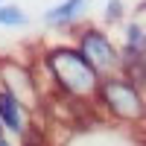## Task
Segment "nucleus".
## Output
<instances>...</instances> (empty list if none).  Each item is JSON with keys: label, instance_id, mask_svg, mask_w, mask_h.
<instances>
[{"label": "nucleus", "instance_id": "obj_1", "mask_svg": "<svg viewBox=\"0 0 146 146\" xmlns=\"http://www.w3.org/2000/svg\"><path fill=\"white\" fill-rule=\"evenodd\" d=\"M41 64L47 70L53 96L73 102H94L100 94L102 76L96 73L88 58L79 53L76 44H56L41 53Z\"/></svg>", "mask_w": 146, "mask_h": 146}, {"label": "nucleus", "instance_id": "obj_2", "mask_svg": "<svg viewBox=\"0 0 146 146\" xmlns=\"http://www.w3.org/2000/svg\"><path fill=\"white\" fill-rule=\"evenodd\" d=\"M94 102H100L102 111L108 117L120 120V123H140V120H146V94L137 85H131L123 73L105 76Z\"/></svg>", "mask_w": 146, "mask_h": 146}, {"label": "nucleus", "instance_id": "obj_3", "mask_svg": "<svg viewBox=\"0 0 146 146\" xmlns=\"http://www.w3.org/2000/svg\"><path fill=\"white\" fill-rule=\"evenodd\" d=\"M0 91L12 94L23 108H29L35 117H38L44 111V105H47V96H44L41 85H38V76H35L32 64L21 62L15 56H0Z\"/></svg>", "mask_w": 146, "mask_h": 146}, {"label": "nucleus", "instance_id": "obj_4", "mask_svg": "<svg viewBox=\"0 0 146 146\" xmlns=\"http://www.w3.org/2000/svg\"><path fill=\"white\" fill-rule=\"evenodd\" d=\"M76 47L79 53L88 58V64L100 73V76H117V73H123V53H120V47L111 41V35L100 27H82L79 35H76Z\"/></svg>", "mask_w": 146, "mask_h": 146}, {"label": "nucleus", "instance_id": "obj_5", "mask_svg": "<svg viewBox=\"0 0 146 146\" xmlns=\"http://www.w3.org/2000/svg\"><path fill=\"white\" fill-rule=\"evenodd\" d=\"M0 126H3L6 135L21 137L23 131H29L35 126V114L29 111V108H23L12 94L0 91Z\"/></svg>", "mask_w": 146, "mask_h": 146}, {"label": "nucleus", "instance_id": "obj_6", "mask_svg": "<svg viewBox=\"0 0 146 146\" xmlns=\"http://www.w3.org/2000/svg\"><path fill=\"white\" fill-rule=\"evenodd\" d=\"M91 0H62L44 12V23L47 27H73L85 12H88Z\"/></svg>", "mask_w": 146, "mask_h": 146}, {"label": "nucleus", "instance_id": "obj_7", "mask_svg": "<svg viewBox=\"0 0 146 146\" xmlns=\"http://www.w3.org/2000/svg\"><path fill=\"white\" fill-rule=\"evenodd\" d=\"M29 18L21 6H12V3H0V27H27Z\"/></svg>", "mask_w": 146, "mask_h": 146}, {"label": "nucleus", "instance_id": "obj_8", "mask_svg": "<svg viewBox=\"0 0 146 146\" xmlns=\"http://www.w3.org/2000/svg\"><path fill=\"white\" fill-rule=\"evenodd\" d=\"M21 146H53L50 137H47V129H38V126H32L29 131H23V135L18 137Z\"/></svg>", "mask_w": 146, "mask_h": 146}, {"label": "nucleus", "instance_id": "obj_9", "mask_svg": "<svg viewBox=\"0 0 146 146\" xmlns=\"http://www.w3.org/2000/svg\"><path fill=\"white\" fill-rule=\"evenodd\" d=\"M123 21V0H108L105 3V23Z\"/></svg>", "mask_w": 146, "mask_h": 146}, {"label": "nucleus", "instance_id": "obj_10", "mask_svg": "<svg viewBox=\"0 0 146 146\" xmlns=\"http://www.w3.org/2000/svg\"><path fill=\"white\" fill-rule=\"evenodd\" d=\"M0 146H21V143L12 140V135H0Z\"/></svg>", "mask_w": 146, "mask_h": 146}, {"label": "nucleus", "instance_id": "obj_11", "mask_svg": "<svg viewBox=\"0 0 146 146\" xmlns=\"http://www.w3.org/2000/svg\"><path fill=\"white\" fill-rule=\"evenodd\" d=\"M0 135H6V131H3V126H0Z\"/></svg>", "mask_w": 146, "mask_h": 146}]
</instances>
